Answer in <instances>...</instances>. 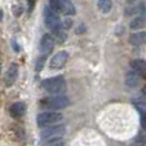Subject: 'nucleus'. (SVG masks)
<instances>
[{
  "label": "nucleus",
  "instance_id": "1",
  "mask_svg": "<svg viewBox=\"0 0 146 146\" xmlns=\"http://www.w3.org/2000/svg\"><path fill=\"white\" fill-rule=\"evenodd\" d=\"M44 22L47 25V27H49L57 38L65 39L64 27H62V23H61L60 18H58V14L50 7H45L44 9Z\"/></svg>",
  "mask_w": 146,
  "mask_h": 146
},
{
  "label": "nucleus",
  "instance_id": "2",
  "mask_svg": "<svg viewBox=\"0 0 146 146\" xmlns=\"http://www.w3.org/2000/svg\"><path fill=\"white\" fill-rule=\"evenodd\" d=\"M41 88L48 93L61 94L66 91V84H65V79L62 76H53L49 79H45L41 83Z\"/></svg>",
  "mask_w": 146,
  "mask_h": 146
},
{
  "label": "nucleus",
  "instance_id": "3",
  "mask_svg": "<svg viewBox=\"0 0 146 146\" xmlns=\"http://www.w3.org/2000/svg\"><path fill=\"white\" fill-rule=\"evenodd\" d=\"M61 120H62V114L61 113L45 111V113H41L38 115V118H36V124H38V127L43 128V127L52 125V124H56Z\"/></svg>",
  "mask_w": 146,
  "mask_h": 146
},
{
  "label": "nucleus",
  "instance_id": "4",
  "mask_svg": "<svg viewBox=\"0 0 146 146\" xmlns=\"http://www.w3.org/2000/svg\"><path fill=\"white\" fill-rule=\"evenodd\" d=\"M70 104V100L66 96H56L52 98H48L47 101H44L43 105L47 106L48 109H52V110H61V109L67 108Z\"/></svg>",
  "mask_w": 146,
  "mask_h": 146
},
{
  "label": "nucleus",
  "instance_id": "5",
  "mask_svg": "<svg viewBox=\"0 0 146 146\" xmlns=\"http://www.w3.org/2000/svg\"><path fill=\"white\" fill-rule=\"evenodd\" d=\"M69 61V53L66 50H61V52L56 53L49 61V67L53 70H58L66 65V62Z\"/></svg>",
  "mask_w": 146,
  "mask_h": 146
},
{
  "label": "nucleus",
  "instance_id": "6",
  "mask_svg": "<svg viewBox=\"0 0 146 146\" xmlns=\"http://www.w3.org/2000/svg\"><path fill=\"white\" fill-rule=\"evenodd\" d=\"M66 131V127L64 124H54V125H48L45 129L41 131L40 136L41 138L47 137H53V136H62Z\"/></svg>",
  "mask_w": 146,
  "mask_h": 146
},
{
  "label": "nucleus",
  "instance_id": "7",
  "mask_svg": "<svg viewBox=\"0 0 146 146\" xmlns=\"http://www.w3.org/2000/svg\"><path fill=\"white\" fill-rule=\"evenodd\" d=\"M54 48V38H53L50 34H45L43 35L40 40V44H39V49L41 53H49L50 50Z\"/></svg>",
  "mask_w": 146,
  "mask_h": 146
},
{
  "label": "nucleus",
  "instance_id": "8",
  "mask_svg": "<svg viewBox=\"0 0 146 146\" xmlns=\"http://www.w3.org/2000/svg\"><path fill=\"white\" fill-rule=\"evenodd\" d=\"M17 75H18V66H17V64H12L9 69L7 70L5 78H4V83H5L7 87L13 86L17 79Z\"/></svg>",
  "mask_w": 146,
  "mask_h": 146
},
{
  "label": "nucleus",
  "instance_id": "9",
  "mask_svg": "<svg viewBox=\"0 0 146 146\" xmlns=\"http://www.w3.org/2000/svg\"><path fill=\"white\" fill-rule=\"evenodd\" d=\"M146 26V13H140L135 17L129 22V27L131 30H141Z\"/></svg>",
  "mask_w": 146,
  "mask_h": 146
},
{
  "label": "nucleus",
  "instance_id": "10",
  "mask_svg": "<svg viewBox=\"0 0 146 146\" xmlns=\"http://www.w3.org/2000/svg\"><path fill=\"white\" fill-rule=\"evenodd\" d=\"M26 109L27 108H26L25 102H16V104H13V105L11 106L9 114H11V116H13V118H21V116L26 113Z\"/></svg>",
  "mask_w": 146,
  "mask_h": 146
},
{
  "label": "nucleus",
  "instance_id": "11",
  "mask_svg": "<svg viewBox=\"0 0 146 146\" xmlns=\"http://www.w3.org/2000/svg\"><path fill=\"white\" fill-rule=\"evenodd\" d=\"M129 66L136 72H138L141 76L146 78V61L145 60H133V61H131Z\"/></svg>",
  "mask_w": 146,
  "mask_h": 146
},
{
  "label": "nucleus",
  "instance_id": "12",
  "mask_svg": "<svg viewBox=\"0 0 146 146\" xmlns=\"http://www.w3.org/2000/svg\"><path fill=\"white\" fill-rule=\"evenodd\" d=\"M140 76L141 75L138 74V72H136L133 69L129 70V71L127 72V75H125V83H127V86L131 87V88L138 86V83H140Z\"/></svg>",
  "mask_w": 146,
  "mask_h": 146
},
{
  "label": "nucleus",
  "instance_id": "13",
  "mask_svg": "<svg viewBox=\"0 0 146 146\" xmlns=\"http://www.w3.org/2000/svg\"><path fill=\"white\" fill-rule=\"evenodd\" d=\"M129 43L132 45H142L146 43V31L135 33L129 36Z\"/></svg>",
  "mask_w": 146,
  "mask_h": 146
},
{
  "label": "nucleus",
  "instance_id": "14",
  "mask_svg": "<svg viewBox=\"0 0 146 146\" xmlns=\"http://www.w3.org/2000/svg\"><path fill=\"white\" fill-rule=\"evenodd\" d=\"M61 11L64 12L66 16H74L76 13L75 7L71 3V0H61Z\"/></svg>",
  "mask_w": 146,
  "mask_h": 146
},
{
  "label": "nucleus",
  "instance_id": "15",
  "mask_svg": "<svg viewBox=\"0 0 146 146\" xmlns=\"http://www.w3.org/2000/svg\"><path fill=\"white\" fill-rule=\"evenodd\" d=\"M43 145L48 146H56V145H64V140L61 136H53V137H47V138H41Z\"/></svg>",
  "mask_w": 146,
  "mask_h": 146
},
{
  "label": "nucleus",
  "instance_id": "16",
  "mask_svg": "<svg viewBox=\"0 0 146 146\" xmlns=\"http://www.w3.org/2000/svg\"><path fill=\"white\" fill-rule=\"evenodd\" d=\"M98 9L102 13H109L113 8V0H98Z\"/></svg>",
  "mask_w": 146,
  "mask_h": 146
},
{
  "label": "nucleus",
  "instance_id": "17",
  "mask_svg": "<svg viewBox=\"0 0 146 146\" xmlns=\"http://www.w3.org/2000/svg\"><path fill=\"white\" fill-rule=\"evenodd\" d=\"M143 12H145V9H143V4H138V5L127 9V11H125V16L129 17V16H133L135 13L140 14V13H143Z\"/></svg>",
  "mask_w": 146,
  "mask_h": 146
},
{
  "label": "nucleus",
  "instance_id": "18",
  "mask_svg": "<svg viewBox=\"0 0 146 146\" xmlns=\"http://www.w3.org/2000/svg\"><path fill=\"white\" fill-rule=\"evenodd\" d=\"M133 104H135V106L137 108V110L140 111L141 114L146 113V101L140 100V98H136V100H133Z\"/></svg>",
  "mask_w": 146,
  "mask_h": 146
},
{
  "label": "nucleus",
  "instance_id": "19",
  "mask_svg": "<svg viewBox=\"0 0 146 146\" xmlns=\"http://www.w3.org/2000/svg\"><path fill=\"white\" fill-rule=\"evenodd\" d=\"M135 142L138 145H146V129H142L135 138Z\"/></svg>",
  "mask_w": 146,
  "mask_h": 146
},
{
  "label": "nucleus",
  "instance_id": "20",
  "mask_svg": "<svg viewBox=\"0 0 146 146\" xmlns=\"http://www.w3.org/2000/svg\"><path fill=\"white\" fill-rule=\"evenodd\" d=\"M45 60H47V53H43V56H41V57L38 60V62H36L35 70L38 72L41 71V69H43V66H44V64H45Z\"/></svg>",
  "mask_w": 146,
  "mask_h": 146
},
{
  "label": "nucleus",
  "instance_id": "21",
  "mask_svg": "<svg viewBox=\"0 0 146 146\" xmlns=\"http://www.w3.org/2000/svg\"><path fill=\"white\" fill-rule=\"evenodd\" d=\"M50 3V8L54 9L56 12L61 11V0H49Z\"/></svg>",
  "mask_w": 146,
  "mask_h": 146
},
{
  "label": "nucleus",
  "instance_id": "22",
  "mask_svg": "<svg viewBox=\"0 0 146 146\" xmlns=\"http://www.w3.org/2000/svg\"><path fill=\"white\" fill-rule=\"evenodd\" d=\"M141 125H142V129H146V113L141 114Z\"/></svg>",
  "mask_w": 146,
  "mask_h": 146
},
{
  "label": "nucleus",
  "instance_id": "23",
  "mask_svg": "<svg viewBox=\"0 0 146 146\" xmlns=\"http://www.w3.org/2000/svg\"><path fill=\"white\" fill-rule=\"evenodd\" d=\"M35 1L36 0H29V9H30V11H33L34 5H35Z\"/></svg>",
  "mask_w": 146,
  "mask_h": 146
},
{
  "label": "nucleus",
  "instance_id": "24",
  "mask_svg": "<svg viewBox=\"0 0 146 146\" xmlns=\"http://www.w3.org/2000/svg\"><path fill=\"white\" fill-rule=\"evenodd\" d=\"M125 1H127L128 4H133L135 1H137V0H125Z\"/></svg>",
  "mask_w": 146,
  "mask_h": 146
},
{
  "label": "nucleus",
  "instance_id": "25",
  "mask_svg": "<svg viewBox=\"0 0 146 146\" xmlns=\"http://www.w3.org/2000/svg\"><path fill=\"white\" fill-rule=\"evenodd\" d=\"M142 93H143V94H145V96H146V86H145V87H143V88H142Z\"/></svg>",
  "mask_w": 146,
  "mask_h": 146
}]
</instances>
